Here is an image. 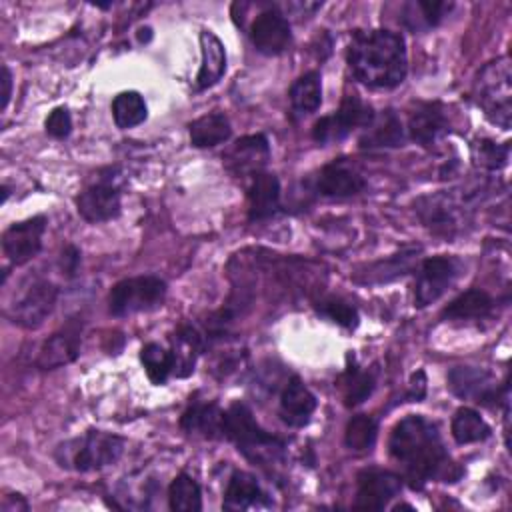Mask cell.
Returning a JSON list of instances; mask_svg holds the SVG:
<instances>
[{
  "label": "cell",
  "mask_w": 512,
  "mask_h": 512,
  "mask_svg": "<svg viewBox=\"0 0 512 512\" xmlns=\"http://www.w3.org/2000/svg\"><path fill=\"white\" fill-rule=\"evenodd\" d=\"M390 456L404 468L412 488H422L430 480L454 482L462 470L448 456L434 422L424 416L402 418L390 434Z\"/></svg>",
  "instance_id": "6da1fadb"
},
{
  "label": "cell",
  "mask_w": 512,
  "mask_h": 512,
  "mask_svg": "<svg viewBox=\"0 0 512 512\" xmlns=\"http://www.w3.org/2000/svg\"><path fill=\"white\" fill-rule=\"evenodd\" d=\"M346 58L352 74L370 88H396L406 78V46L396 32L354 30Z\"/></svg>",
  "instance_id": "7a4b0ae2"
},
{
  "label": "cell",
  "mask_w": 512,
  "mask_h": 512,
  "mask_svg": "<svg viewBox=\"0 0 512 512\" xmlns=\"http://www.w3.org/2000/svg\"><path fill=\"white\" fill-rule=\"evenodd\" d=\"M224 436L232 440L248 460L262 466L280 460L284 454V440L260 428L252 410L242 402H234L224 412Z\"/></svg>",
  "instance_id": "3957f363"
},
{
  "label": "cell",
  "mask_w": 512,
  "mask_h": 512,
  "mask_svg": "<svg viewBox=\"0 0 512 512\" xmlns=\"http://www.w3.org/2000/svg\"><path fill=\"white\" fill-rule=\"evenodd\" d=\"M124 444L126 440L116 434L88 430L84 436L60 444L54 456L62 468L76 472H94L114 464L122 456Z\"/></svg>",
  "instance_id": "277c9868"
},
{
  "label": "cell",
  "mask_w": 512,
  "mask_h": 512,
  "mask_svg": "<svg viewBox=\"0 0 512 512\" xmlns=\"http://www.w3.org/2000/svg\"><path fill=\"white\" fill-rule=\"evenodd\" d=\"M476 104L492 124L508 130L512 120V70L508 58L488 62L474 82Z\"/></svg>",
  "instance_id": "5b68a950"
},
{
  "label": "cell",
  "mask_w": 512,
  "mask_h": 512,
  "mask_svg": "<svg viewBox=\"0 0 512 512\" xmlns=\"http://www.w3.org/2000/svg\"><path fill=\"white\" fill-rule=\"evenodd\" d=\"M166 282L158 276H134L116 282L108 294V308L114 316H130L162 306Z\"/></svg>",
  "instance_id": "8992f818"
},
{
  "label": "cell",
  "mask_w": 512,
  "mask_h": 512,
  "mask_svg": "<svg viewBox=\"0 0 512 512\" xmlns=\"http://www.w3.org/2000/svg\"><path fill=\"white\" fill-rule=\"evenodd\" d=\"M374 120V110L370 104L362 102L358 96H344L340 108L334 114L322 116L312 126V138L318 144H330L346 138L354 128H366Z\"/></svg>",
  "instance_id": "52a82bcc"
},
{
  "label": "cell",
  "mask_w": 512,
  "mask_h": 512,
  "mask_svg": "<svg viewBox=\"0 0 512 512\" xmlns=\"http://www.w3.org/2000/svg\"><path fill=\"white\" fill-rule=\"evenodd\" d=\"M56 298H58V288L54 282L34 280L20 294V298L8 306L6 316L18 326L26 330H34L42 326L44 320L52 314Z\"/></svg>",
  "instance_id": "ba28073f"
},
{
  "label": "cell",
  "mask_w": 512,
  "mask_h": 512,
  "mask_svg": "<svg viewBox=\"0 0 512 512\" xmlns=\"http://www.w3.org/2000/svg\"><path fill=\"white\" fill-rule=\"evenodd\" d=\"M460 262L450 256L426 258L418 270V280L414 288V304L424 308L436 302L458 278Z\"/></svg>",
  "instance_id": "9c48e42d"
},
{
  "label": "cell",
  "mask_w": 512,
  "mask_h": 512,
  "mask_svg": "<svg viewBox=\"0 0 512 512\" xmlns=\"http://www.w3.org/2000/svg\"><path fill=\"white\" fill-rule=\"evenodd\" d=\"M46 230V218L34 216L22 222H14L2 234V252L12 266L30 262L42 248V236Z\"/></svg>",
  "instance_id": "30bf717a"
},
{
  "label": "cell",
  "mask_w": 512,
  "mask_h": 512,
  "mask_svg": "<svg viewBox=\"0 0 512 512\" xmlns=\"http://www.w3.org/2000/svg\"><path fill=\"white\" fill-rule=\"evenodd\" d=\"M250 40L254 48L266 56L282 54L292 42L288 18L272 6L262 10L250 26Z\"/></svg>",
  "instance_id": "8fae6325"
},
{
  "label": "cell",
  "mask_w": 512,
  "mask_h": 512,
  "mask_svg": "<svg viewBox=\"0 0 512 512\" xmlns=\"http://www.w3.org/2000/svg\"><path fill=\"white\" fill-rule=\"evenodd\" d=\"M402 490V478L394 472L370 468L358 474V490L354 508L382 510Z\"/></svg>",
  "instance_id": "7c38bea8"
},
{
  "label": "cell",
  "mask_w": 512,
  "mask_h": 512,
  "mask_svg": "<svg viewBox=\"0 0 512 512\" xmlns=\"http://www.w3.org/2000/svg\"><path fill=\"white\" fill-rule=\"evenodd\" d=\"M76 208L86 222H108L120 214V190L110 178L98 180L78 194Z\"/></svg>",
  "instance_id": "4fadbf2b"
},
{
  "label": "cell",
  "mask_w": 512,
  "mask_h": 512,
  "mask_svg": "<svg viewBox=\"0 0 512 512\" xmlns=\"http://www.w3.org/2000/svg\"><path fill=\"white\" fill-rule=\"evenodd\" d=\"M80 340H82V322L70 320L60 330H56L40 348L38 352V368L52 370L74 362L80 354Z\"/></svg>",
  "instance_id": "5bb4252c"
},
{
  "label": "cell",
  "mask_w": 512,
  "mask_h": 512,
  "mask_svg": "<svg viewBox=\"0 0 512 512\" xmlns=\"http://www.w3.org/2000/svg\"><path fill=\"white\" fill-rule=\"evenodd\" d=\"M364 188H366L364 176L342 160L326 164L316 178V190L328 198L356 196Z\"/></svg>",
  "instance_id": "9a60e30c"
},
{
  "label": "cell",
  "mask_w": 512,
  "mask_h": 512,
  "mask_svg": "<svg viewBox=\"0 0 512 512\" xmlns=\"http://www.w3.org/2000/svg\"><path fill=\"white\" fill-rule=\"evenodd\" d=\"M270 158V146L264 134H250L240 138L232 150L226 154V166L240 176H254L262 172L264 164Z\"/></svg>",
  "instance_id": "2e32d148"
},
{
  "label": "cell",
  "mask_w": 512,
  "mask_h": 512,
  "mask_svg": "<svg viewBox=\"0 0 512 512\" xmlns=\"http://www.w3.org/2000/svg\"><path fill=\"white\" fill-rule=\"evenodd\" d=\"M448 132V118L438 102L420 104L408 120V134L420 146H434Z\"/></svg>",
  "instance_id": "e0dca14e"
},
{
  "label": "cell",
  "mask_w": 512,
  "mask_h": 512,
  "mask_svg": "<svg viewBox=\"0 0 512 512\" xmlns=\"http://www.w3.org/2000/svg\"><path fill=\"white\" fill-rule=\"evenodd\" d=\"M450 390L460 398H474L476 402H490L498 398L492 376L486 370L472 366H456L448 374Z\"/></svg>",
  "instance_id": "ac0fdd59"
},
{
  "label": "cell",
  "mask_w": 512,
  "mask_h": 512,
  "mask_svg": "<svg viewBox=\"0 0 512 512\" xmlns=\"http://www.w3.org/2000/svg\"><path fill=\"white\" fill-rule=\"evenodd\" d=\"M316 410V396L304 386L298 376H292L280 394V416L288 426L308 424Z\"/></svg>",
  "instance_id": "d6986e66"
},
{
  "label": "cell",
  "mask_w": 512,
  "mask_h": 512,
  "mask_svg": "<svg viewBox=\"0 0 512 512\" xmlns=\"http://www.w3.org/2000/svg\"><path fill=\"white\" fill-rule=\"evenodd\" d=\"M280 208V182L274 174L258 172L252 176L248 188V216L250 220H266Z\"/></svg>",
  "instance_id": "ffe728a7"
},
{
  "label": "cell",
  "mask_w": 512,
  "mask_h": 512,
  "mask_svg": "<svg viewBox=\"0 0 512 512\" xmlns=\"http://www.w3.org/2000/svg\"><path fill=\"white\" fill-rule=\"evenodd\" d=\"M224 412L214 402H194L180 418V428L202 438L224 436Z\"/></svg>",
  "instance_id": "44dd1931"
},
{
  "label": "cell",
  "mask_w": 512,
  "mask_h": 512,
  "mask_svg": "<svg viewBox=\"0 0 512 512\" xmlns=\"http://www.w3.org/2000/svg\"><path fill=\"white\" fill-rule=\"evenodd\" d=\"M200 48H202V64L196 74V88L206 90L214 86L226 72V50L220 38L210 32H200Z\"/></svg>",
  "instance_id": "7402d4cb"
},
{
  "label": "cell",
  "mask_w": 512,
  "mask_h": 512,
  "mask_svg": "<svg viewBox=\"0 0 512 512\" xmlns=\"http://www.w3.org/2000/svg\"><path fill=\"white\" fill-rule=\"evenodd\" d=\"M170 342H172V348H170L172 374H176L178 378H186L194 370L198 352L204 346V338L194 326H180L170 338Z\"/></svg>",
  "instance_id": "603a6c76"
},
{
  "label": "cell",
  "mask_w": 512,
  "mask_h": 512,
  "mask_svg": "<svg viewBox=\"0 0 512 512\" xmlns=\"http://www.w3.org/2000/svg\"><path fill=\"white\" fill-rule=\"evenodd\" d=\"M404 140V128L394 110H382L366 126V134L360 138V148H394Z\"/></svg>",
  "instance_id": "cb8c5ba5"
},
{
  "label": "cell",
  "mask_w": 512,
  "mask_h": 512,
  "mask_svg": "<svg viewBox=\"0 0 512 512\" xmlns=\"http://www.w3.org/2000/svg\"><path fill=\"white\" fill-rule=\"evenodd\" d=\"M494 310V298L480 288H472L456 296L444 310L446 320H480Z\"/></svg>",
  "instance_id": "d4e9b609"
},
{
  "label": "cell",
  "mask_w": 512,
  "mask_h": 512,
  "mask_svg": "<svg viewBox=\"0 0 512 512\" xmlns=\"http://www.w3.org/2000/svg\"><path fill=\"white\" fill-rule=\"evenodd\" d=\"M262 498H264V492L258 480L244 470H236L228 480L222 506L226 510H248L252 506H258Z\"/></svg>",
  "instance_id": "484cf974"
},
{
  "label": "cell",
  "mask_w": 512,
  "mask_h": 512,
  "mask_svg": "<svg viewBox=\"0 0 512 512\" xmlns=\"http://www.w3.org/2000/svg\"><path fill=\"white\" fill-rule=\"evenodd\" d=\"M188 132H190V142L196 148H212L216 144L226 142L232 134V128L228 118L222 112H210L190 122Z\"/></svg>",
  "instance_id": "4316f807"
},
{
  "label": "cell",
  "mask_w": 512,
  "mask_h": 512,
  "mask_svg": "<svg viewBox=\"0 0 512 512\" xmlns=\"http://www.w3.org/2000/svg\"><path fill=\"white\" fill-rule=\"evenodd\" d=\"M290 106L296 118L308 116L320 108L322 102V82L320 74L316 70L302 74L292 86H290Z\"/></svg>",
  "instance_id": "83f0119b"
},
{
  "label": "cell",
  "mask_w": 512,
  "mask_h": 512,
  "mask_svg": "<svg viewBox=\"0 0 512 512\" xmlns=\"http://www.w3.org/2000/svg\"><path fill=\"white\" fill-rule=\"evenodd\" d=\"M450 430L458 444H472L490 436V426L486 424V420L476 410L466 406L456 410Z\"/></svg>",
  "instance_id": "f1b7e54d"
},
{
  "label": "cell",
  "mask_w": 512,
  "mask_h": 512,
  "mask_svg": "<svg viewBox=\"0 0 512 512\" xmlns=\"http://www.w3.org/2000/svg\"><path fill=\"white\" fill-rule=\"evenodd\" d=\"M148 116V108L144 98L134 92V90H126L120 92L114 100H112V118L116 122L118 128H134L138 124H142Z\"/></svg>",
  "instance_id": "f546056e"
},
{
  "label": "cell",
  "mask_w": 512,
  "mask_h": 512,
  "mask_svg": "<svg viewBox=\"0 0 512 512\" xmlns=\"http://www.w3.org/2000/svg\"><path fill=\"white\" fill-rule=\"evenodd\" d=\"M168 504L176 512L202 510V492H200L198 482L192 476H188L186 472H180L168 488Z\"/></svg>",
  "instance_id": "4dcf8cb0"
},
{
  "label": "cell",
  "mask_w": 512,
  "mask_h": 512,
  "mask_svg": "<svg viewBox=\"0 0 512 512\" xmlns=\"http://www.w3.org/2000/svg\"><path fill=\"white\" fill-rule=\"evenodd\" d=\"M340 386H342L344 404L358 406L372 394V390L376 386V378L372 372H366V370H360L354 366L344 372V376L340 378Z\"/></svg>",
  "instance_id": "1f68e13d"
},
{
  "label": "cell",
  "mask_w": 512,
  "mask_h": 512,
  "mask_svg": "<svg viewBox=\"0 0 512 512\" xmlns=\"http://www.w3.org/2000/svg\"><path fill=\"white\" fill-rule=\"evenodd\" d=\"M378 436V422L368 414L352 416L344 430V442L354 452H366L374 446Z\"/></svg>",
  "instance_id": "d6a6232c"
},
{
  "label": "cell",
  "mask_w": 512,
  "mask_h": 512,
  "mask_svg": "<svg viewBox=\"0 0 512 512\" xmlns=\"http://www.w3.org/2000/svg\"><path fill=\"white\" fill-rule=\"evenodd\" d=\"M140 360L152 384H164L172 374V354L156 342H150L140 350Z\"/></svg>",
  "instance_id": "836d02e7"
},
{
  "label": "cell",
  "mask_w": 512,
  "mask_h": 512,
  "mask_svg": "<svg viewBox=\"0 0 512 512\" xmlns=\"http://www.w3.org/2000/svg\"><path fill=\"white\" fill-rule=\"evenodd\" d=\"M472 158L480 168L498 170L508 162V146L492 140H478L472 144Z\"/></svg>",
  "instance_id": "e575fe53"
},
{
  "label": "cell",
  "mask_w": 512,
  "mask_h": 512,
  "mask_svg": "<svg viewBox=\"0 0 512 512\" xmlns=\"http://www.w3.org/2000/svg\"><path fill=\"white\" fill-rule=\"evenodd\" d=\"M318 312L344 328L352 330L358 326V310L344 300H338V298L322 300L318 306Z\"/></svg>",
  "instance_id": "d590c367"
},
{
  "label": "cell",
  "mask_w": 512,
  "mask_h": 512,
  "mask_svg": "<svg viewBox=\"0 0 512 512\" xmlns=\"http://www.w3.org/2000/svg\"><path fill=\"white\" fill-rule=\"evenodd\" d=\"M414 6L420 10V16L414 20L410 28H430L436 26L452 8V2H438V0H418Z\"/></svg>",
  "instance_id": "8d00e7d4"
},
{
  "label": "cell",
  "mask_w": 512,
  "mask_h": 512,
  "mask_svg": "<svg viewBox=\"0 0 512 512\" xmlns=\"http://www.w3.org/2000/svg\"><path fill=\"white\" fill-rule=\"evenodd\" d=\"M44 126H46V132H48L52 138H58V140L66 138V136L70 134V130H72V118H70L68 108H66V106L54 108V110L48 114Z\"/></svg>",
  "instance_id": "74e56055"
},
{
  "label": "cell",
  "mask_w": 512,
  "mask_h": 512,
  "mask_svg": "<svg viewBox=\"0 0 512 512\" xmlns=\"http://www.w3.org/2000/svg\"><path fill=\"white\" fill-rule=\"evenodd\" d=\"M78 266H80V250H78L74 244H68V246L62 250V256H60L62 274H66L68 278H72V276L78 272Z\"/></svg>",
  "instance_id": "f35d334b"
},
{
  "label": "cell",
  "mask_w": 512,
  "mask_h": 512,
  "mask_svg": "<svg viewBox=\"0 0 512 512\" xmlns=\"http://www.w3.org/2000/svg\"><path fill=\"white\" fill-rule=\"evenodd\" d=\"M408 394L412 400H422L426 394V376L422 370H418L416 374H412L410 378V386H408Z\"/></svg>",
  "instance_id": "ab89813d"
},
{
  "label": "cell",
  "mask_w": 512,
  "mask_h": 512,
  "mask_svg": "<svg viewBox=\"0 0 512 512\" xmlns=\"http://www.w3.org/2000/svg\"><path fill=\"white\" fill-rule=\"evenodd\" d=\"M2 512H20V510H28V502L24 500V496L20 494H6L2 498Z\"/></svg>",
  "instance_id": "60d3db41"
},
{
  "label": "cell",
  "mask_w": 512,
  "mask_h": 512,
  "mask_svg": "<svg viewBox=\"0 0 512 512\" xmlns=\"http://www.w3.org/2000/svg\"><path fill=\"white\" fill-rule=\"evenodd\" d=\"M12 96V74L8 66H2V110H6Z\"/></svg>",
  "instance_id": "b9f144b4"
}]
</instances>
